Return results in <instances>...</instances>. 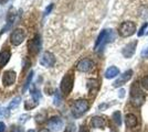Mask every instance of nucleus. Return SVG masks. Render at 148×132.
Wrapping results in <instances>:
<instances>
[{
  "label": "nucleus",
  "instance_id": "nucleus-35",
  "mask_svg": "<svg viewBox=\"0 0 148 132\" xmlns=\"http://www.w3.org/2000/svg\"><path fill=\"white\" fill-rule=\"evenodd\" d=\"M27 118H29V116L28 114H25V116H22V117H20V122H25Z\"/></svg>",
  "mask_w": 148,
  "mask_h": 132
},
{
  "label": "nucleus",
  "instance_id": "nucleus-9",
  "mask_svg": "<svg viewBox=\"0 0 148 132\" xmlns=\"http://www.w3.org/2000/svg\"><path fill=\"white\" fill-rule=\"evenodd\" d=\"M28 47H29V52H30L31 54L36 55V54L39 53V51L41 49V39H40L39 34H36L33 37V39L29 42Z\"/></svg>",
  "mask_w": 148,
  "mask_h": 132
},
{
  "label": "nucleus",
  "instance_id": "nucleus-40",
  "mask_svg": "<svg viewBox=\"0 0 148 132\" xmlns=\"http://www.w3.org/2000/svg\"><path fill=\"white\" fill-rule=\"evenodd\" d=\"M111 132H117V131H111Z\"/></svg>",
  "mask_w": 148,
  "mask_h": 132
},
{
  "label": "nucleus",
  "instance_id": "nucleus-17",
  "mask_svg": "<svg viewBox=\"0 0 148 132\" xmlns=\"http://www.w3.org/2000/svg\"><path fill=\"white\" fill-rule=\"evenodd\" d=\"M117 75H119V69L116 67V66H111L106 69L105 72V78L107 79H111V78H114Z\"/></svg>",
  "mask_w": 148,
  "mask_h": 132
},
{
  "label": "nucleus",
  "instance_id": "nucleus-24",
  "mask_svg": "<svg viewBox=\"0 0 148 132\" xmlns=\"http://www.w3.org/2000/svg\"><path fill=\"white\" fill-rule=\"evenodd\" d=\"M38 105V102H33V104H32V102H31V101H25V109H27V110H29V109H32V108H34L36 107V106H37Z\"/></svg>",
  "mask_w": 148,
  "mask_h": 132
},
{
  "label": "nucleus",
  "instance_id": "nucleus-8",
  "mask_svg": "<svg viewBox=\"0 0 148 132\" xmlns=\"http://www.w3.org/2000/svg\"><path fill=\"white\" fill-rule=\"evenodd\" d=\"M93 67H94V62L90 58H83L76 64V69L82 73H87V72L92 70Z\"/></svg>",
  "mask_w": 148,
  "mask_h": 132
},
{
  "label": "nucleus",
  "instance_id": "nucleus-33",
  "mask_svg": "<svg viewBox=\"0 0 148 132\" xmlns=\"http://www.w3.org/2000/svg\"><path fill=\"white\" fill-rule=\"evenodd\" d=\"M29 66H30V61H27V60H25V66H23V72H25V69L28 68Z\"/></svg>",
  "mask_w": 148,
  "mask_h": 132
},
{
  "label": "nucleus",
  "instance_id": "nucleus-10",
  "mask_svg": "<svg viewBox=\"0 0 148 132\" xmlns=\"http://www.w3.org/2000/svg\"><path fill=\"white\" fill-rule=\"evenodd\" d=\"M137 43H138V41L135 40V41L130 42V43L126 44V45L124 46V49L122 50V54H123V56L125 57V58H130V57L135 54Z\"/></svg>",
  "mask_w": 148,
  "mask_h": 132
},
{
  "label": "nucleus",
  "instance_id": "nucleus-3",
  "mask_svg": "<svg viewBox=\"0 0 148 132\" xmlns=\"http://www.w3.org/2000/svg\"><path fill=\"white\" fill-rule=\"evenodd\" d=\"M73 85H74V75L72 72H69L68 74L62 78L61 85H60L61 91L63 94L69 95L72 91V89H73Z\"/></svg>",
  "mask_w": 148,
  "mask_h": 132
},
{
  "label": "nucleus",
  "instance_id": "nucleus-29",
  "mask_svg": "<svg viewBox=\"0 0 148 132\" xmlns=\"http://www.w3.org/2000/svg\"><path fill=\"white\" fill-rule=\"evenodd\" d=\"M140 55H142L143 58H148V47H145V49L142 51Z\"/></svg>",
  "mask_w": 148,
  "mask_h": 132
},
{
  "label": "nucleus",
  "instance_id": "nucleus-18",
  "mask_svg": "<svg viewBox=\"0 0 148 132\" xmlns=\"http://www.w3.org/2000/svg\"><path fill=\"white\" fill-rule=\"evenodd\" d=\"M91 123L94 128L96 129H101V128H104L105 126V119L102 118V117H93L92 120H91Z\"/></svg>",
  "mask_w": 148,
  "mask_h": 132
},
{
  "label": "nucleus",
  "instance_id": "nucleus-39",
  "mask_svg": "<svg viewBox=\"0 0 148 132\" xmlns=\"http://www.w3.org/2000/svg\"><path fill=\"white\" fill-rule=\"evenodd\" d=\"M28 132H34V130H29Z\"/></svg>",
  "mask_w": 148,
  "mask_h": 132
},
{
  "label": "nucleus",
  "instance_id": "nucleus-2",
  "mask_svg": "<svg viewBox=\"0 0 148 132\" xmlns=\"http://www.w3.org/2000/svg\"><path fill=\"white\" fill-rule=\"evenodd\" d=\"M130 102L135 107H139L145 102V95L137 86V83H134V85L130 88Z\"/></svg>",
  "mask_w": 148,
  "mask_h": 132
},
{
  "label": "nucleus",
  "instance_id": "nucleus-22",
  "mask_svg": "<svg viewBox=\"0 0 148 132\" xmlns=\"http://www.w3.org/2000/svg\"><path fill=\"white\" fill-rule=\"evenodd\" d=\"M31 96H32V98H33V100L34 101H39V99L41 98V94H40V91L37 90V89H34V87L31 88Z\"/></svg>",
  "mask_w": 148,
  "mask_h": 132
},
{
  "label": "nucleus",
  "instance_id": "nucleus-23",
  "mask_svg": "<svg viewBox=\"0 0 148 132\" xmlns=\"http://www.w3.org/2000/svg\"><path fill=\"white\" fill-rule=\"evenodd\" d=\"M140 85L145 90H148V75L143 77L142 81H140Z\"/></svg>",
  "mask_w": 148,
  "mask_h": 132
},
{
  "label": "nucleus",
  "instance_id": "nucleus-41",
  "mask_svg": "<svg viewBox=\"0 0 148 132\" xmlns=\"http://www.w3.org/2000/svg\"><path fill=\"white\" fill-rule=\"evenodd\" d=\"M0 35H1V32H0Z\"/></svg>",
  "mask_w": 148,
  "mask_h": 132
},
{
  "label": "nucleus",
  "instance_id": "nucleus-21",
  "mask_svg": "<svg viewBox=\"0 0 148 132\" xmlns=\"http://www.w3.org/2000/svg\"><path fill=\"white\" fill-rule=\"evenodd\" d=\"M32 77H33V72H30L29 76H28V77H27V79H25V85H23V88H22V91H23V93H25V90H27V89H28V87L30 86V83H31V81H32Z\"/></svg>",
  "mask_w": 148,
  "mask_h": 132
},
{
  "label": "nucleus",
  "instance_id": "nucleus-28",
  "mask_svg": "<svg viewBox=\"0 0 148 132\" xmlns=\"http://www.w3.org/2000/svg\"><path fill=\"white\" fill-rule=\"evenodd\" d=\"M65 132H75V126H74V123H70V125L66 127Z\"/></svg>",
  "mask_w": 148,
  "mask_h": 132
},
{
  "label": "nucleus",
  "instance_id": "nucleus-38",
  "mask_svg": "<svg viewBox=\"0 0 148 132\" xmlns=\"http://www.w3.org/2000/svg\"><path fill=\"white\" fill-rule=\"evenodd\" d=\"M40 132H50V130H48V129H42Z\"/></svg>",
  "mask_w": 148,
  "mask_h": 132
},
{
  "label": "nucleus",
  "instance_id": "nucleus-34",
  "mask_svg": "<svg viewBox=\"0 0 148 132\" xmlns=\"http://www.w3.org/2000/svg\"><path fill=\"white\" fill-rule=\"evenodd\" d=\"M79 132H90L88 131V129H87V127H85V126H82L80 128V131Z\"/></svg>",
  "mask_w": 148,
  "mask_h": 132
},
{
  "label": "nucleus",
  "instance_id": "nucleus-25",
  "mask_svg": "<svg viewBox=\"0 0 148 132\" xmlns=\"http://www.w3.org/2000/svg\"><path fill=\"white\" fill-rule=\"evenodd\" d=\"M147 26H148L147 22H146V23H144V24L142 25V28H140V29H139V31H138V37H143V35L145 34V31H146Z\"/></svg>",
  "mask_w": 148,
  "mask_h": 132
},
{
  "label": "nucleus",
  "instance_id": "nucleus-13",
  "mask_svg": "<svg viewBox=\"0 0 148 132\" xmlns=\"http://www.w3.org/2000/svg\"><path fill=\"white\" fill-rule=\"evenodd\" d=\"M48 127L52 131H60L62 129V127H63V121L59 117H52L48 121Z\"/></svg>",
  "mask_w": 148,
  "mask_h": 132
},
{
  "label": "nucleus",
  "instance_id": "nucleus-31",
  "mask_svg": "<svg viewBox=\"0 0 148 132\" xmlns=\"http://www.w3.org/2000/svg\"><path fill=\"white\" fill-rule=\"evenodd\" d=\"M124 96H125V90H124V89H119V91H118V97H119V98H124Z\"/></svg>",
  "mask_w": 148,
  "mask_h": 132
},
{
  "label": "nucleus",
  "instance_id": "nucleus-16",
  "mask_svg": "<svg viewBox=\"0 0 148 132\" xmlns=\"http://www.w3.org/2000/svg\"><path fill=\"white\" fill-rule=\"evenodd\" d=\"M137 117L133 113H127L125 117V123L127 128H135L137 126Z\"/></svg>",
  "mask_w": 148,
  "mask_h": 132
},
{
  "label": "nucleus",
  "instance_id": "nucleus-26",
  "mask_svg": "<svg viewBox=\"0 0 148 132\" xmlns=\"http://www.w3.org/2000/svg\"><path fill=\"white\" fill-rule=\"evenodd\" d=\"M60 104H61V96H60V94H59V91L56 90V96H54V105L59 106Z\"/></svg>",
  "mask_w": 148,
  "mask_h": 132
},
{
  "label": "nucleus",
  "instance_id": "nucleus-15",
  "mask_svg": "<svg viewBox=\"0 0 148 132\" xmlns=\"http://www.w3.org/2000/svg\"><path fill=\"white\" fill-rule=\"evenodd\" d=\"M10 57H11V53H10V51L8 50V49H3L0 52V68L6 66L7 63L10 60Z\"/></svg>",
  "mask_w": 148,
  "mask_h": 132
},
{
  "label": "nucleus",
  "instance_id": "nucleus-14",
  "mask_svg": "<svg viewBox=\"0 0 148 132\" xmlns=\"http://www.w3.org/2000/svg\"><path fill=\"white\" fill-rule=\"evenodd\" d=\"M16 16H17V13L14 12V10L13 9H10L8 13H7V24L6 26L1 30V33H3V32H6L8 29H10L11 28V25L13 24V22H14V20H16Z\"/></svg>",
  "mask_w": 148,
  "mask_h": 132
},
{
  "label": "nucleus",
  "instance_id": "nucleus-5",
  "mask_svg": "<svg viewBox=\"0 0 148 132\" xmlns=\"http://www.w3.org/2000/svg\"><path fill=\"white\" fill-rule=\"evenodd\" d=\"M118 32H119V35L122 38L132 37L136 32V24L132 21H125L121 24L119 29H118Z\"/></svg>",
  "mask_w": 148,
  "mask_h": 132
},
{
  "label": "nucleus",
  "instance_id": "nucleus-1",
  "mask_svg": "<svg viewBox=\"0 0 148 132\" xmlns=\"http://www.w3.org/2000/svg\"><path fill=\"white\" fill-rule=\"evenodd\" d=\"M114 39H115L114 31H113V30H107V29H105V30H103V31L99 33V35L97 37V40H96L95 45H94V50L95 51L102 50L106 44L112 42Z\"/></svg>",
  "mask_w": 148,
  "mask_h": 132
},
{
  "label": "nucleus",
  "instance_id": "nucleus-4",
  "mask_svg": "<svg viewBox=\"0 0 148 132\" xmlns=\"http://www.w3.org/2000/svg\"><path fill=\"white\" fill-rule=\"evenodd\" d=\"M90 108L88 101L84 100V99H80V100L75 101L74 105L72 106V113L74 117L79 118L81 116H83L84 113L86 112Z\"/></svg>",
  "mask_w": 148,
  "mask_h": 132
},
{
  "label": "nucleus",
  "instance_id": "nucleus-6",
  "mask_svg": "<svg viewBox=\"0 0 148 132\" xmlns=\"http://www.w3.org/2000/svg\"><path fill=\"white\" fill-rule=\"evenodd\" d=\"M25 37H27V33H25V30L21 29V28H18V29H16L11 33V35H10V42L14 46H18V45H20V44L25 41Z\"/></svg>",
  "mask_w": 148,
  "mask_h": 132
},
{
  "label": "nucleus",
  "instance_id": "nucleus-27",
  "mask_svg": "<svg viewBox=\"0 0 148 132\" xmlns=\"http://www.w3.org/2000/svg\"><path fill=\"white\" fill-rule=\"evenodd\" d=\"M9 112H10V109H9V108H3V109L0 110V114H1L2 117H8V116H9Z\"/></svg>",
  "mask_w": 148,
  "mask_h": 132
},
{
  "label": "nucleus",
  "instance_id": "nucleus-19",
  "mask_svg": "<svg viewBox=\"0 0 148 132\" xmlns=\"http://www.w3.org/2000/svg\"><path fill=\"white\" fill-rule=\"evenodd\" d=\"M112 118H113V121H114L117 126H121V125H122V113H121V111H115V112L113 113Z\"/></svg>",
  "mask_w": 148,
  "mask_h": 132
},
{
  "label": "nucleus",
  "instance_id": "nucleus-20",
  "mask_svg": "<svg viewBox=\"0 0 148 132\" xmlns=\"http://www.w3.org/2000/svg\"><path fill=\"white\" fill-rule=\"evenodd\" d=\"M20 101H21V97H16V98H13L12 101L9 104L8 108H9V109H14V108H17L19 105H20Z\"/></svg>",
  "mask_w": 148,
  "mask_h": 132
},
{
  "label": "nucleus",
  "instance_id": "nucleus-37",
  "mask_svg": "<svg viewBox=\"0 0 148 132\" xmlns=\"http://www.w3.org/2000/svg\"><path fill=\"white\" fill-rule=\"evenodd\" d=\"M7 1H8V0H0V3H1V5H3V3H6Z\"/></svg>",
  "mask_w": 148,
  "mask_h": 132
},
{
  "label": "nucleus",
  "instance_id": "nucleus-32",
  "mask_svg": "<svg viewBox=\"0 0 148 132\" xmlns=\"http://www.w3.org/2000/svg\"><path fill=\"white\" fill-rule=\"evenodd\" d=\"M6 130V125L3 122H0V132H5Z\"/></svg>",
  "mask_w": 148,
  "mask_h": 132
},
{
  "label": "nucleus",
  "instance_id": "nucleus-36",
  "mask_svg": "<svg viewBox=\"0 0 148 132\" xmlns=\"http://www.w3.org/2000/svg\"><path fill=\"white\" fill-rule=\"evenodd\" d=\"M13 132H22V130L19 129V128H14V129H13Z\"/></svg>",
  "mask_w": 148,
  "mask_h": 132
},
{
  "label": "nucleus",
  "instance_id": "nucleus-30",
  "mask_svg": "<svg viewBox=\"0 0 148 132\" xmlns=\"http://www.w3.org/2000/svg\"><path fill=\"white\" fill-rule=\"evenodd\" d=\"M52 8H53V3H51V5L49 6V8H47V9H45L44 14H45V16H47V14H49V13L51 12V10H52Z\"/></svg>",
  "mask_w": 148,
  "mask_h": 132
},
{
  "label": "nucleus",
  "instance_id": "nucleus-12",
  "mask_svg": "<svg viewBox=\"0 0 148 132\" xmlns=\"http://www.w3.org/2000/svg\"><path fill=\"white\" fill-rule=\"evenodd\" d=\"M16 78H17L16 72H13V70H6L3 73V75H2V84L5 86H11L16 82Z\"/></svg>",
  "mask_w": 148,
  "mask_h": 132
},
{
  "label": "nucleus",
  "instance_id": "nucleus-11",
  "mask_svg": "<svg viewBox=\"0 0 148 132\" xmlns=\"http://www.w3.org/2000/svg\"><path fill=\"white\" fill-rule=\"evenodd\" d=\"M132 76H133V70H132V69H128V70L124 72L123 74L114 82L113 86H114V87H121V86H123V85H125V84L132 78Z\"/></svg>",
  "mask_w": 148,
  "mask_h": 132
},
{
  "label": "nucleus",
  "instance_id": "nucleus-7",
  "mask_svg": "<svg viewBox=\"0 0 148 132\" xmlns=\"http://www.w3.org/2000/svg\"><path fill=\"white\" fill-rule=\"evenodd\" d=\"M40 64L44 67H52L56 64V56L51 52H44L40 57Z\"/></svg>",
  "mask_w": 148,
  "mask_h": 132
}]
</instances>
